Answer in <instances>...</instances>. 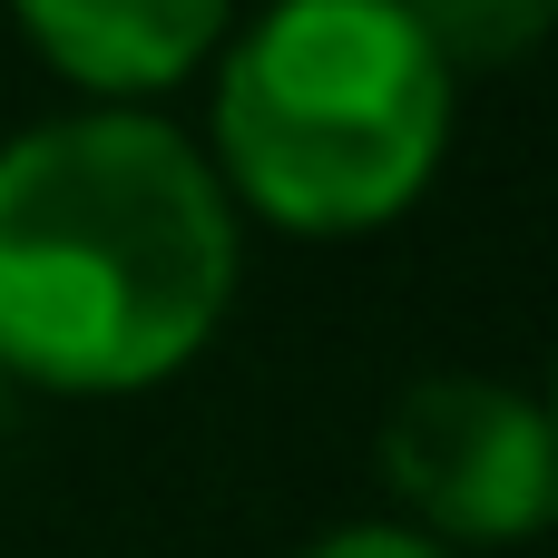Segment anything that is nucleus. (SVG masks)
<instances>
[{"instance_id": "f257e3e1", "label": "nucleus", "mask_w": 558, "mask_h": 558, "mask_svg": "<svg viewBox=\"0 0 558 558\" xmlns=\"http://www.w3.org/2000/svg\"><path fill=\"white\" fill-rule=\"evenodd\" d=\"M235 196L147 108L49 118L0 147V373L147 392L235 304Z\"/></svg>"}, {"instance_id": "f03ea898", "label": "nucleus", "mask_w": 558, "mask_h": 558, "mask_svg": "<svg viewBox=\"0 0 558 558\" xmlns=\"http://www.w3.org/2000/svg\"><path fill=\"white\" fill-rule=\"evenodd\" d=\"M451 147V69L402 0H275L216 78V186L284 235L392 226Z\"/></svg>"}, {"instance_id": "7ed1b4c3", "label": "nucleus", "mask_w": 558, "mask_h": 558, "mask_svg": "<svg viewBox=\"0 0 558 558\" xmlns=\"http://www.w3.org/2000/svg\"><path fill=\"white\" fill-rule=\"evenodd\" d=\"M383 481L402 490V510L441 539H530L558 510V441L549 412L510 383H471V373H432L392 402L383 422Z\"/></svg>"}, {"instance_id": "20e7f679", "label": "nucleus", "mask_w": 558, "mask_h": 558, "mask_svg": "<svg viewBox=\"0 0 558 558\" xmlns=\"http://www.w3.org/2000/svg\"><path fill=\"white\" fill-rule=\"evenodd\" d=\"M10 10L59 78L108 88V98L177 88L235 20V0H10Z\"/></svg>"}, {"instance_id": "39448f33", "label": "nucleus", "mask_w": 558, "mask_h": 558, "mask_svg": "<svg viewBox=\"0 0 558 558\" xmlns=\"http://www.w3.org/2000/svg\"><path fill=\"white\" fill-rule=\"evenodd\" d=\"M402 20L432 39V59L461 78V69H520L539 39H549L558 0H402Z\"/></svg>"}, {"instance_id": "423d86ee", "label": "nucleus", "mask_w": 558, "mask_h": 558, "mask_svg": "<svg viewBox=\"0 0 558 558\" xmlns=\"http://www.w3.org/2000/svg\"><path fill=\"white\" fill-rule=\"evenodd\" d=\"M304 558H451V549H441V539H412V530H392V520H353V530L314 539Z\"/></svg>"}]
</instances>
